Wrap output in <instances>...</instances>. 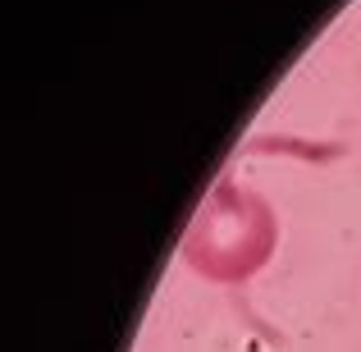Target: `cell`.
Returning <instances> with one entry per match:
<instances>
[{
    "label": "cell",
    "instance_id": "6da1fadb",
    "mask_svg": "<svg viewBox=\"0 0 361 352\" xmlns=\"http://www.w3.org/2000/svg\"><path fill=\"white\" fill-rule=\"evenodd\" d=\"M279 247V215L256 188L238 178H220L197 206L178 256L192 274L211 284H247L270 265Z\"/></svg>",
    "mask_w": 361,
    "mask_h": 352
}]
</instances>
